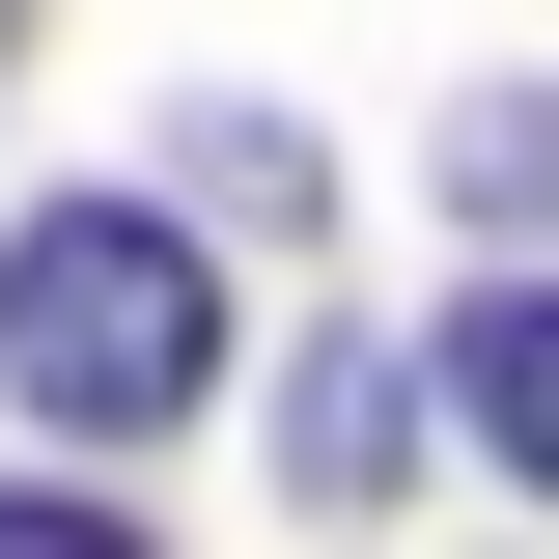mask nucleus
<instances>
[{"label": "nucleus", "mask_w": 559, "mask_h": 559, "mask_svg": "<svg viewBox=\"0 0 559 559\" xmlns=\"http://www.w3.org/2000/svg\"><path fill=\"white\" fill-rule=\"evenodd\" d=\"M419 476V392L392 364H308V392H280V503H392Z\"/></svg>", "instance_id": "7ed1b4c3"}, {"label": "nucleus", "mask_w": 559, "mask_h": 559, "mask_svg": "<svg viewBox=\"0 0 559 559\" xmlns=\"http://www.w3.org/2000/svg\"><path fill=\"white\" fill-rule=\"evenodd\" d=\"M197 224H336V168H308L280 112H197Z\"/></svg>", "instance_id": "39448f33"}, {"label": "nucleus", "mask_w": 559, "mask_h": 559, "mask_svg": "<svg viewBox=\"0 0 559 559\" xmlns=\"http://www.w3.org/2000/svg\"><path fill=\"white\" fill-rule=\"evenodd\" d=\"M0 392L84 419V448H168V419L224 392V280L168 197H57V224H0Z\"/></svg>", "instance_id": "f257e3e1"}, {"label": "nucleus", "mask_w": 559, "mask_h": 559, "mask_svg": "<svg viewBox=\"0 0 559 559\" xmlns=\"http://www.w3.org/2000/svg\"><path fill=\"white\" fill-rule=\"evenodd\" d=\"M448 197H476V224H503V252H532V224H559V84H503V112H476V140H448Z\"/></svg>", "instance_id": "20e7f679"}, {"label": "nucleus", "mask_w": 559, "mask_h": 559, "mask_svg": "<svg viewBox=\"0 0 559 559\" xmlns=\"http://www.w3.org/2000/svg\"><path fill=\"white\" fill-rule=\"evenodd\" d=\"M448 419L559 503V280H476V308H448Z\"/></svg>", "instance_id": "f03ea898"}]
</instances>
